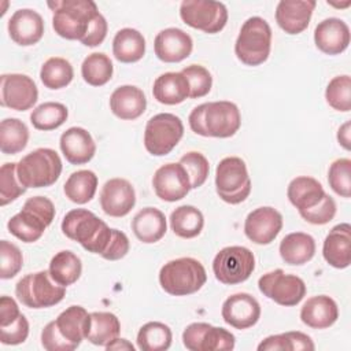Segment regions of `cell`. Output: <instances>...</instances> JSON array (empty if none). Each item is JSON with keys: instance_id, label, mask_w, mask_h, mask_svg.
Masks as SVG:
<instances>
[{"instance_id": "obj_46", "label": "cell", "mask_w": 351, "mask_h": 351, "mask_svg": "<svg viewBox=\"0 0 351 351\" xmlns=\"http://www.w3.org/2000/svg\"><path fill=\"white\" fill-rule=\"evenodd\" d=\"M328 182L336 195L346 199L351 196V160L348 158L336 159L329 166Z\"/></svg>"}, {"instance_id": "obj_40", "label": "cell", "mask_w": 351, "mask_h": 351, "mask_svg": "<svg viewBox=\"0 0 351 351\" xmlns=\"http://www.w3.org/2000/svg\"><path fill=\"white\" fill-rule=\"evenodd\" d=\"M74 77V70L71 63L59 56H52L47 59L40 70V80L45 88L56 90L67 86Z\"/></svg>"}, {"instance_id": "obj_39", "label": "cell", "mask_w": 351, "mask_h": 351, "mask_svg": "<svg viewBox=\"0 0 351 351\" xmlns=\"http://www.w3.org/2000/svg\"><path fill=\"white\" fill-rule=\"evenodd\" d=\"M29 141V129L18 118H5L0 123V149L5 155L23 151Z\"/></svg>"}, {"instance_id": "obj_29", "label": "cell", "mask_w": 351, "mask_h": 351, "mask_svg": "<svg viewBox=\"0 0 351 351\" xmlns=\"http://www.w3.org/2000/svg\"><path fill=\"white\" fill-rule=\"evenodd\" d=\"M152 95L156 101L167 106L180 104L189 97V84L181 71H169L160 74L152 86Z\"/></svg>"}, {"instance_id": "obj_53", "label": "cell", "mask_w": 351, "mask_h": 351, "mask_svg": "<svg viewBox=\"0 0 351 351\" xmlns=\"http://www.w3.org/2000/svg\"><path fill=\"white\" fill-rule=\"evenodd\" d=\"M129 248H130V243L128 236L122 230L112 229V236L108 243V247L100 256L107 261H119L123 256H126V254L129 252Z\"/></svg>"}, {"instance_id": "obj_35", "label": "cell", "mask_w": 351, "mask_h": 351, "mask_svg": "<svg viewBox=\"0 0 351 351\" xmlns=\"http://www.w3.org/2000/svg\"><path fill=\"white\" fill-rule=\"evenodd\" d=\"M204 226V217L199 208L191 204L177 207L170 214V228L181 239H193L200 234Z\"/></svg>"}, {"instance_id": "obj_10", "label": "cell", "mask_w": 351, "mask_h": 351, "mask_svg": "<svg viewBox=\"0 0 351 351\" xmlns=\"http://www.w3.org/2000/svg\"><path fill=\"white\" fill-rule=\"evenodd\" d=\"M182 136V121L171 112H159L145 125L144 147L154 156H165L176 148Z\"/></svg>"}, {"instance_id": "obj_30", "label": "cell", "mask_w": 351, "mask_h": 351, "mask_svg": "<svg viewBox=\"0 0 351 351\" xmlns=\"http://www.w3.org/2000/svg\"><path fill=\"white\" fill-rule=\"evenodd\" d=\"M325 193L326 192L321 182L308 176H299L293 178L287 189L288 200L299 213L317 206Z\"/></svg>"}, {"instance_id": "obj_51", "label": "cell", "mask_w": 351, "mask_h": 351, "mask_svg": "<svg viewBox=\"0 0 351 351\" xmlns=\"http://www.w3.org/2000/svg\"><path fill=\"white\" fill-rule=\"evenodd\" d=\"M29 336V321L21 314L15 321L5 326H0V341L7 346L23 343Z\"/></svg>"}, {"instance_id": "obj_21", "label": "cell", "mask_w": 351, "mask_h": 351, "mask_svg": "<svg viewBox=\"0 0 351 351\" xmlns=\"http://www.w3.org/2000/svg\"><path fill=\"white\" fill-rule=\"evenodd\" d=\"M11 40L22 47L37 44L44 36L43 16L32 8L15 11L7 25Z\"/></svg>"}, {"instance_id": "obj_25", "label": "cell", "mask_w": 351, "mask_h": 351, "mask_svg": "<svg viewBox=\"0 0 351 351\" xmlns=\"http://www.w3.org/2000/svg\"><path fill=\"white\" fill-rule=\"evenodd\" d=\"M324 259L335 269H346L351 263V226L339 223L330 229L322 244Z\"/></svg>"}, {"instance_id": "obj_24", "label": "cell", "mask_w": 351, "mask_h": 351, "mask_svg": "<svg viewBox=\"0 0 351 351\" xmlns=\"http://www.w3.org/2000/svg\"><path fill=\"white\" fill-rule=\"evenodd\" d=\"M60 151L71 165H85L96 154V143L92 134L80 126L69 128L59 140Z\"/></svg>"}, {"instance_id": "obj_47", "label": "cell", "mask_w": 351, "mask_h": 351, "mask_svg": "<svg viewBox=\"0 0 351 351\" xmlns=\"http://www.w3.org/2000/svg\"><path fill=\"white\" fill-rule=\"evenodd\" d=\"M180 163L184 166L189 177L192 189H196L206 182L210 173V165L203 154L197 151H189L181 156Z\"/></svg>"}, {"instance_id": "obj_44", "label": "cell", "mask_w": 351, "mask_h": 351, "mask_svg": "<svg viewBox=\"0 0 351 351\" xmlns=\"http://www.w3.org/2000/svg\"><path fill=\"white\" fill-rule=\"evenodd\" d=\"M326 103L336 111L351 110V78L348 74L333 77L325 89Z\"/></svg>"}, {"instance_id": "obj_45", "label": "cell", "mask_w": 351, "mask_h": 351, "mask_svg": "<svg viewBox=\"0 0 351 351\" xmlns=\"http://www.w3.org/2000/svg\"><path fill=\"white\" fill-rule=\"evenodd\" d=\"M26 192L16 174V163L7 162L0 167V204L7 206Z\"/></svg>"}, {"instance_id": "obj_54", "label": "cell", "mask_w": 351, "mask_h": 351, "mask_svg": "<svg viewBox=\"0 0 351 351\" xmlns=\"http://www.w3.org/2000/svg\"><path fill=\"white\" fill-rule=\"evenodd\" d=\"M107 30H108V25L106 18L100 12H97L92 19L89 29L86 34L82 37L81 43L86 47H97L104 41L107 36Z\"/></svg>"}, {"instance_id": "obj_48", "label": "cell", "mask_w": 351, "mask_h": 351, "mask_svg": "<svg viewBox=\"0 0 351 351\" xmlns=\"http://www.w3.org/2000/svg\"><path fill=\"white\" fill-rule=\"evenodd\" d=\"M189 84V97L199 99L206 96L213 86L210 71L202 64H189L181 70Z\"/></svg>"}, {"instance_id": "obj_55", "label": "cell", "mask_w": 351, "mask_h": 351, "mask_svg": "<svg viewBox=\"0 0 351 351\" xmlns=\"http://www.w3.org/2000/svg\"><path fill=\"white\" fill-rule=\"evenodd\" d=\"M22 313L19 311V307H18V303L4 295L0 298V326H5L8 324H11L12 321H15Z\"/></svg>"}, {"instance_id": "obj_7", "label": "cell", "mask_w": 351, "mask_h": 351, "mask_svg": "<svg viewBox=\"0 0 351 351\" xmlns=\"http://www.w3.org/2000/svg\"><path fill=\"white\" fill-rule=\"evenodd\" d=\"M270 49V25L261 16L248 18L241 25L234 43V53L237 59L247 66H259L267 60Z\"/></svg>"}, {"instance_id": "obj_27", "label": "cell", "mask_w": 351, "mask_h": 351, "mask_svg": "<svg viewBox=\"0 0 351 351\" xmlns=\"http://www.w3.org/2000/svg\"><path fill=\"white\" fill-rule=\"evenodd\" d=\"M339 318L337 303L328 295L308 298L300 308V319L311 329H326Z\"/></svg>"}, {"instance_id": "obj_2", "label": "cell", "mask_w": 351, "mask_h": 351, "mask_svg": "<svg viewBox=\"0 0 351 351\" xmlns=\"http://www.w3.org/2000/svg\"><path fill=\"white\" fill-rule=\"evenodd\" d=\"M62 232L88 252L99 255L106 251L112 236V229L86 208L70 210L62 219Z\"/></svg>"}, {"instance_id": "obj_11", "label": "cell", "mask_w": 351, "mask_h": 351, "mask_svg": "<svg viewBox=\"0 0 351 351\" xmlns=\"http://www.w3.org/2000/svg\"><path fill=\"white\" fill-rule=\"evenodd\" d=\"M255 269V256L247 247L229 245L222 248L213 261L215 278L225 285H236L250 278Z\"/></svg>"}, {"instance_id": "obj_17", "label": "cell", "mask_w": 351, "mask_h": 351, "mask_svg": "<svg viewBox=\"0 0 351 351\" xmlns=\"http://www.w3.org/2000/svg\"><path fill=\"white\" fill-rule=\"evenodd\" d=\"M282 229V215L270 206L252 210L244 221V233L255 244H270Z\"/></svg>"}, {"instance_id": "obj_16", "label": "cell", "mask_w": 351, "mask_h": 351, "mask_svg": "<svg viewBox=\"0 0 351 351\" xmlns=\"http://www.w3.org/2000/svg\"><path fill=\"white\" fill-rule=\"evenodd\" d=\"M152 186L156 196L165 202L181 200L192 189L189 177L180 162L166 163L156 169L152 177Z\"/></svg>"}, {"instance_id": "obj_4", "label": "cell", "mask_w": 351, "mask_h": 351, "mask_svg": "<svg viewBox=\"0 0 351 351\" xmlns=\"http://www.w3.org/2000/svg\"><path fill=\"white\" fill-rule=\"evenodd\" d=\"M53 11L52 27L55 33L66 40H82L95 15L99 12L92 0H62L48 1Z\"/></svg>"}, {"instance_id": "obj_33", "label": "cell", "mask_w": 351, "mask_h": 351, "mask_svg": "<svg viewBox=\"0 0 351 351\" xmlns=\"http://www.w3.org/2000/svg\"><path fill=\"white\" fill-rule=\"evenodd\" d=\"M112 53L114 58L122 63L138 62L145 53L144 36L132 27L118 30L112 40Z\"/></svg>"}, {"instance_id": "obj_3", "label": "cell", "mask_w": 351, "mask_h": 351, "mask_svg": "<svg viewBox=\"0 0 351 351\" xmlns=\"http://www.w3.org/2000/svg\"><path fill=\"white\" fill-rule=\"evenodd\" d=\"M53 203L44 196L29 197L22 210L7 222L8 232L23 243H34L44 234L55 218Z\"/></svg>"}, {"instance_id": "obj_42", "label": "cell", "mask_w": 351, "mask_h": 351, "mask_svg": "<svg viewBox=\"0 0 351 351\" xmlns=\"http://www.w3.org/2000/svg\"><path fill=\"white\" fill-rule=\"evenodd\" d=\"M112 62L103 52H93L88 55L81 64V75L84 81L92 86L106 85L112 78Z\"/></svg>"}, {"instance_id": "obj_58", "label": "cell", "mask_w": 351, "mask_h": 351, "mask_svg": "<svg viewBox=\"0 0 351 351\" xmlns=\"http://www.w3.org/2000/svg\"><path fill=\"white\" fill-rule=\"evenodd\" d=\"M328 4H330V5H335V7H348V5L351 4V1H346L344 4H333V3H328Z\"/></svg>"}, {"instance_id": "obj_38", "label": "cell", "mask_w": 351, "mask_h": 351, "mask_svg": "<svg viewBox=\"0 0 351 351\" xmlns=\"http://www.w3.org/2000/svg\"><path fill=\"white\" fill-rule=\"evenodd\" d=\"M171 329L159 321L144 324L137 333V347L141 351H165L171 346Z\"/></svg>"}, {"instance_id": "obj_34", "label": "cell", "mask_w": 351, "mask_h": 351, "mask_svg": "<svg viewBox=\"0 0 351 351\" xmlns=\"http://www.w3.org/2000/svg\"><path fill=\"white\" fill-rule=\"evenodd\" d=\"M48 271L56 284L66 288L77 282L81 277L82 262L73 251L63 250L52 256Z\"/></svg>"}, {"instance_id": "obj_26", "label": "cell", "mask_w": 351, "mask_h": 351, "mask_svg": "<svg viewBox=\"0 0 351 351\" xmlns=\"http://www.w3.org/2000/svg\"><path fill=\"white\" fill-rule=\"evenodd\" d=\"M147 108L144 92L134 85H121L110 96L111 112L123 121L137 119Z\"/></svg>"}, {"instance_id": "obj_6", "label": "cell", "mask_w": 351, "mask_h": 351, "mask_svg": "<svg viewBox=\"0 0 351 351\" xmlns=\"http://www.w3.org/2000/svg\"><path fill=\"white\" fill-rule=\"evenodd\" d=\"M62 167V159L55 149L37 148L16 163V174L26 189L45 188L58 181Z\"/></svg>"}, {"instance_id": "obj_36", "label": "cell", "mask_w": 351, "mask_h": 351, "mask_svg": "<svg viewBox=\"0 0 351 351\" xmlns=\"http://www.w3.org/2000/svg\"><path fill=\"white\" fill-rule=\"evenodd\" d=\"M121 333V324L115 314L110 311L90 313V325L86 340L95 346L106 347Z\"/></svg>"}, {"instance_id": "obj_52", "label": "cell", "mask_w": 351, "mask_h": 351, "mask_svg": "<svg viewBox=\"0 0 351 351\" xmlns=\"http://www.w3.org/2000/svg\"><path fill=\"white\" fill-rule=\"evenodd\" d=\"M41 346L47 351H73L77 348L75 344L62 336L55 321H51L44 326L41 332Z\"/></svg>"}, {"instance_id": "obj_22", "label": "cell", "mask_w": 351, "mask_h": 351, "mask_svg": "<svg viewBox=\"0 0 351 351\" xmlns=\"http://www.w3.org/2000/svg\"><path fill=\"white\" fill-rule=\"evenodd\" d=\"M317 3L314 0H281L276 7V22L288 34L307 29Z\"/></svg>"}, {"instance_id": "obj_31", "label": "cell", "mask_w": 351, "mask_h": 351, "mask_svg": "<svg viewBox=\"0 0 351 351\" xmlns=\"http://www.w3.org/2000/svg\"><path fill=\"white\" fill-rule=\"evenodd\" d=\"M281 259L291 266H300L310 262L315 254V240L304 232L287 234L278 247Z\"/></svg>"}, {"instance_id": "obj_5", "label": "cell", "mask_w": 351, "mask_h": 351, "mask_svg": "<svg viewBox=\"0 0 351 351\" xmlns=\"http://www.w3.org/2000/svg\"><path fill=\"white\" fill-rule=\"evenodd\" d=\"M207 281L204 266L195 258L182 256L165 263L159 270V284L173 296H186L197 292Z\"/></svg>"}, {"instance_id": "obj_43", "label": "cell", "mask_w": 351, "mask_h": 351, "mask_svg": "<svg viewBox=\"0 0 351 351\" xmlns=\"http://www.w3.org/2000/svg\"><path fill=\"white\" fill-rule=\"evenodd\" d=\"M69 117V110L58 101H45L37 106L30 114V122L37 130H53L62 126Z\"/></svg>"}, {"instance_id": "obj_12", "label": "cell", "mask_w": 351, "mask_h": 351, "mask_svg": "<svg viewBox=\"0 0 351 351\" xmlns=\"http://www.w3.org/2000/svg\"><path fill=\"white\" fill-rule=\"evenodd\" d=\"M180 16L188 26L208 34L219 33L228 22L226 5L214 0H184Z\"/></svg>"}, {"instance_id": "obj_28", "label": "cell", "mask_w": 351, "mask_h": 351, "mask_svg": "<svg viewBox=\"0 0 351 351\" xmlns=\"http://www.w3.org/2000/svg\"><path fill=\"white\" fill-rule=\"evenodd\" d=\"M130 225L134 236L145 244H154L159 241L167 230L165 214L155 207H145L140 210L133 217Z\"/></svg>"}, {"instance_id": "obj_57", "label": "cell", "mask_w": 351, "mask_h": 351, "mask_svg": "<svg viewBox=\"0 0 351 351\" xmlns=\"http://www.w3.org/2000/svg\"><path fill=\"white\" fill-rule=\"evenodd\" d=\"M106 350H126V351H134V346L126 340V339H119V336L117 339H114L112 341H110L106 346Z\"/></svg>"}, {"instance_id": "obj_32", "label": "cell", "mask_w": 351, "mask_h": 351, "mask_svg": "<svg viewBox=\"0 0 351 351\" xmlns=\"http://www.w3.org/2000/svg\"><path fill=\"white\" fill-rule=\"evenodd\" d=\"M55 324L62 336L78 347L81 341L86 339L90 325V313L82 306H70L58 315Z\"/></svg>"}, {"instance_id": "obj_49", "label": "cell", "mask_w": 351, "mask_h": 351, "mask_svg": "<svg viewBox=\"0 0 351 351\" xmlns=\"http://www.w3.org/2000/svg\"><path fill=\"white\" fill-rule=\"evenodd\" d=\"M23 266V255L21 250L7 241H0V278L8 280L15 277Z\"/></svg>"}, {"instance_id": "obj_41", "label": "cell", "mask_w": 351, "mask_h": 351, "mask_svg": "<svg viewBox=\"0 0 351 351\" xmlns=\"http://www.w3.org/2000/svg\"><path fill=\"white\" fill-rule=\"evenodd\" d=\"M315 348L311 337L303 332L293 330L271 335L258 344V351H299Z\"/></svg>"}, {"instance_id": "obj_1", "label": "cell", "mask_w": 351, "mask_h": 351, "mask_svg": "<svg viewBox=\"0 0 351 351\" xmlns=\"http://www.w3.org/2000/svg\"><path fill=\"white\" fill-rule=\"evenodd\" d=\"M188 122L191 130L199 136L228 138L240 129L241 115L234 103L218 100L195 107L188 117Z\"/></svg>"}, {"instance_id": "obj_23", "label": "cell", "mask_w": 351, "mask_h": 351, "mask_svg": "<svg viewBox=\"0 0 351 351\" xmlns=\"http://www.w3.org/2000/svg\"><path fill=\"white\" fill-rule=\"evenodd\" d=\"M315 47L326 55H339L348 48L350 27L339 18L321 21L314 30Z\"/></svg>"}, {"instance_id": "obj_9", "label": "cell", "mask_w": 351, "mask_h": 351, "mask_svg": "<svg viewBox=\"0 0 351 351\" xmlns=\"http://www.w3.org/2000/svg\"><path fill=\"white\" fill-rule=\"evenodd\" d=\"M251 178L245 162L239 156H226L215 169V189L221 200L229 204L244 202L251 193Z\"/></svg>"}, {"instance_id": "obj_14", "label": "cell", "mask_w": 351, "mask_h": 351, "mask_svg": "<svg viewBox=\"0 0 351 351\" xmlns=\"http://www.w3.org/2000/svg\"><path fill=\"white\" fill-rule=\"evenodd\" d=\"M184 347L189 351H229L234 348V335L207 322L189 324L182 332Z\"/></svg>"}, {"instance_id": "obj_13", "label": "cell", "mask_w": 351, "mask_h": 351, "mask_svg": "<svg viewBox=\"0 0 351 351\" xmlns=\"http://www.w3.org/2000/svg\"><path fill=\"white\" fill-rule=\"evenodd\" d=\"M258 288L263 296L285 307L299 304L307 291L306 284L300 277L287 274L282 269H276L259 277Z\"/></svg>"}, {"instance_id": "obj_8", "label": "cell", "mask_w": 351, "mask_h": 351, "mask_svg": "<svg viewBox=\"0 0 351 351\" xmlns=\"http://www.w3.org/2000/svg\"><path fill=\"white\" fill-rule=\"evenodd\" d=\"M15 295L29 308H47L63 300L66 288L56 284L48 270H40L23 276L15 285Z\"/></svg>"}, {"instance_id": "obj_19", "label": "cell", "mask_w": 351, "mask_h": 351, "mask_svg": "<svg viewBox=\"0 0 351 351\" xmlns=\"http://www.w3.org/2000/svg\"><path fill=\"white\" fill-rule=\"evenodd\" d=\"M136 204V192L133 185L125 178H111L106 181L100 191L101 210L110 217H125Z\"/></svg>"}, {"instance_id": "obj_18", "label": "cell", "mask_w": 351, "mask_h": 351, "mask_svg": "<svg viewBox=\"0 0 351 351\" xmlns=\"http://www.w3.org/2000/svg\"><path fill=\"white\" fill-rule=\"evenodd\" d=\"M222 319L234 329H248L261 318V306L258 300L245 292L233 293L222 304Z\"/></svg>"}, {"instance_id": "obj_50", "label": "cell", "mask_w": 351, "mask_h": 351, "mask_svg": "<svg viewBox=\"0 0 351 351\" xmlns=\"http://www.w3.org/2000/svg\"><path fill=\"white\" fill-rule=\"evenodd\" d=\"M299 214L308 223L325 225V223L330 222L336 215V202L333 200L332 196L325 193V196L317 206H314L306 211H300Z\"/></svg>"}, {"instance_id": "obj_37", "label": "cell", "mask_w": 351, "mask_h": 351, "mask_svg": "<svg viewBox=\"0 0 351 351\" xmlns=\"http://www.w3.org/2000/svg\"><path fill=\"white\" fill-rule=\"evenodd\" d=\"M97 176L92 170H77L69 176L63 185L64 195L77 204H85L95 197Z\"/></svg>"}, {"instance_id": "obj_56", "label": "cell", "mask_w": 351, "mask_h": 351, "mask_svg": "<svg viewBox=\"0 0 351 351\" xmlns=\"http://www.w3.org/2000/svg\"><path fill=\"white\" fill-rule=\"evenodd\" d=\"M337 141L339 144L344 148V149H350L351 148V122L347 121L346 123H343L339 130H337Z\"/></svg>"}, {"instance_id": "obj_20", "label": "cell", "mask_w": 351, "mask_h": 351, "mask_svg": "<svg viewBox=\"0 0 351 351\" xmlns=\"http://www.w3.org/2000/svg\"><path fill=\"white\" fill-rule=\"evenodd\" d=\"M154 49L159 60L165 63H178L192 53L193 41L182 29L167 27L156 34Z\"/></svg>"}, {"instance_id": "obj_15", "label": "cell", "mask_w": 351, "mask_h": 351, "mask_svg": "<svg viewBox=\"0 0 351 351\" xmlns=\"http://www.w3.org/2000/svg\"><path fill=\"white\" fill-rule=\"evenodd\" d=\"M37 85L29 75L10 73L0 77V104L3 107L26 111L37 103Z\"/></svg>"}]
</instances>
